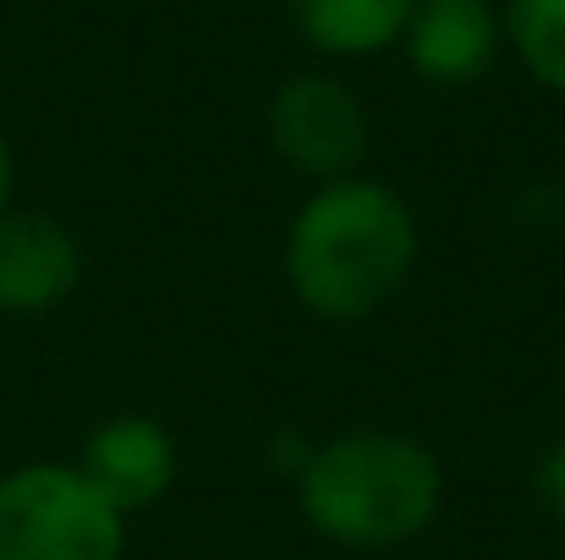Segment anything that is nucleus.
<instances>
[{"instance_id": "obj_1", "label": "nucleus", "mask_w": 565, "mask_h": 560, "mask_svg": "<svg viewBox=\"0 0 565 560\" xmlns=\"http://www.w3.org/2000/svg\"><path fill=\"white\" fill-rule=\"evenodd\" d=\"M417 264V220L395 187L374 177L319 182L286 225V281L297 303L330 325L379 314Z\"/></svg>"}, {"instance_id": "obj_2", "label": "nucleus", "mask_w": 565, "mask_h": 560, "mask_svg": "<svg viewBox=\"0 0 565 560\" xmlns=\"http://www.w3.org/2000/svg\"><path fill=\"white\" fill-rule=\"evenodd\" d=\"M445 473L439 456L390 429H352L324 440L297 467L302 522L341 550H390L439 517Z\"/></svg>"}, {"instance_id": "obj_3", "label": "nucleus", "mask_w": 565, "mask_h": 560, "mask_svg": "<svg viewBox=\"0 0 565 560\" xmlns=\"http://www.w3.org/2000/svg\"><path fill=\"white\" fill-rule=\"evenodd\" d=\"M127 517L66 462H28L0 478V560H121Z\"/></svg>"}, {"instance_id": "obj_4", "label": "nucleus", "mask_w": 565, "mask_h": 560, "mask_svg": "<svg viewBox=\"0 0 565 560\" xmlns=\"http://www.w3.org/2000/svg\"><path fill=\"white\" fill-rule=\"evenodd\" d=\"M269 144L291 171L313 182H341L358 177V166L369 160V110L347 83L297 72L269 99Z\"/></svg>"}, {"instance_id": "obj_5", "label": "nucleus", "mask_w": 565, "mask_h": 560, "mask_svg": "<svg viewBox=\"0 0 565 560\" xmlns=\"http://www.w3.org/2000/svg\"><path fill=\"white\" fill-rule=\"evenodd\" d=\"M72 467L94 484V495L110 511L132 517V511H149L177 484V440L166 434L160 418L121 412V418H105L83 440Z\"/></svg>"}, {"instance_id": "obj_6", "label": "nucleus", "mask_w": 565, "mask_h": 560, "mask_svg": "<svg viewBox=\"0 0 565 560\" xmlns=\"http://www.w3.org/2000/svg\"><path fill=\"white\" fill-rule=\"evenodd\" d=\"M83 281L77 236L44 209L0 214V314H50Z\"/></svg>"}, {"instance_id": "obj_7", "label": "nucleus", "mask_w": 565, "mask_h": 560, "mask_svg": "<svg viewBox=\"0 0 565 560\" xmlns=\"http://www.w3.org/2000/svg\"><path fill=\"white\" fill-rule=\"evenodd\" d=\"M500 17L489 0H417L406 17V61L428 83H478L500 55Z\"/></svg>"}, {"instance_id": "obj_8", "label": "nucleus", "mask_w": 565, "mask_h": 560, "mask_svg": "<svg viewBox=\"0 0 565 560\" xmlns=\"http://www.w3.org/2000/svg\"><path fill=\"white\" fill-rule=\"evenodd\" d=\"M412 6L417 0H286L302 44H313L319 55H341V61H363V55L401 44Z\"/></svg>"}, {"instance_id": "obj_9", "label": "nucleus", "mask_w": 565, "mask_h": 560, "mask_svg": "<svg viewBox=\"0 0 565 560\" xmlns=\"http://www.w3.org/2000/svg\"><path fill=\"white\" fill-rule=\"evenodd\" d=\"M505 39L544 88L565 94V0H511Z\"/></svg>"}, {"instance_id": "obj_10", "label": "nucleus", "mask_w": 565, "mask_h": 560, "mask_svg": "<svg viewBox=\"0 0 565 560\" xmlns=\"http://www.w3.org/2000/svg\"><path fill=\"white\" fill-rule=\"evenodd\" d=\"M533 489H539V500L550 506V517H561L565 522V440H555V445L539 456V467H533Z\"/></svg>"}, {"instance_id": "obj_11", "label": "nucleus", "mask_w": 565, "mask_h": 560, "mask_svg": "<svg viewBox=\"0 0 565 560\" xmlns=\"http://www.w3.org/2000/svg\"><path fill=\"white\" fill-rule=\"evenodd\" d=\"M6 198H11V149L0 138V214H6Z\"/></svg>"}]
</instances>
